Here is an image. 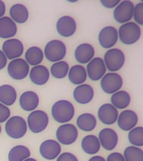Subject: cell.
<instances>
[{
  "label": "cell",
  "mask_w": 143,
  "mask_h": 161,
  "mask_svg": "<svg viewBox=\"0 0 143 161\" xmlns=\"http://www.w3.org/2000/svg\"><path fill=\"white\" fill-rule=\"evenodd\" d=\"M123 157L125 161H143V151L138 147L129 146L124 150Z\"/></svg>",
  "instance_id": "d6a6232c"
},
{
  "label": "cell",
  "mask_w": 143,
  "mask_h": 161,
  "mask_svg": "<svg viewBox=\"0 0 143 161\" xmlns=\"http://www.w3.org/2000/svg\"><path fill=\"white\" fill-rule=\"evenodd\" d=\"M28 126L24 118L20 116L10 117L5 123V132L11 138L19 139L26 134Z\"/></svg>",
  "instance_id": "3957f363"
},
{
  "label": "cell",
  "mask_w": 143,
  "mask_h": 161,
  "mask_svg": "<svg viewBox=\"0 0 143 161\" xmlns=\"http://www.w3.org/2000/svg\"><path fill=\"white\" fill-rule=\"evenodd\" d=\"M50 75L49 69L43 65L33 66L29 73L30 80L37 86H43L46 84L50 79Z\"/></svg>",
  "instance_id": "ffe728a7"
},
{
  "label": "cell",
  "mask_w": 143,
  "mask_h": 161,
  "mask_svg": "<svg viewBox=\"0 0 143 161\" xmlns=\"http://www.w3.org/2000/svg\"><path fill=\"white\" fill-rule=\"evenodd\" d=\"M133 19L135 23L138 25H143V3H138L136 5H134L133 11Z\"/></svg>",
  "instance_id": "e575fe53"
},
{
  "label": "cell",
  "mask_w": 143,
  "mask_h": 161,
  "mask_svg": "<svg viewBox=\"0 0 143 161\" xmlns=\"http://www.w3.org/2000/svg\"><path fill=\"white\" fill-rule=\"evenodd\" d=\"M61 152V146L57 141L47 139L44 141L40 147V153L43 158L48 160H53L58 158Z\"/></svg>",
  "instance_id": "9a60e30c"
},
{
  "label": "cell",
  "mask_w": 143,
  "mask_h": 161,
  "mask_svg": "<svg viewBox=\"0 0 143 161\" xmlns=\"http://www.w3.org/2000/svg\"><path fill=\"white\" fill-rule=\"evenodd\" d=\"M8 59L2 50H0V70H3L7 65Z\"/></svg>",
  "instance_id": "ab89813d"
},
{
  "label": "cell",
  "mask_w": 143,
  "mask_h": 161,
  "mask_svg": "<svg viewBox=\"0 0 143 161\" xmlns=\"http://www.w3.org/2000/svg\"><path fill=\"white\" fill-rule=\"evenodd\" d=\"M51 114L57 123L62 124L68 123L75 116V107L70 101H57L52 106Z\"/></svg>",
  "instance_id": "6da1fadb"
},
{
  "label": "cell",
  "mask_w": 143,
  "mask_h": 161,
  "mask_svg": "<svg viewBox=\"0 0 143 161\" xmlns=\"http://www.w3.org/2000/svg\"><path fill=\"white\" fill-rule=\"evenodd\" d=\"M110 103L116 109H125L130 105V96L125 91H118L112 94L110 97Z\"/></svg>",
  "instance_id": "f1b7e54d"
},
{
  "label": "cell",
  "mask_w": 143,
  "mask_h": 161,
  "mask_svg": "<svg viewBox=\"0 0 143 161\" xmlns=\"http://www.w3.org/2000/svg\"><path fill=\"white\" fill-rule=\"evenodd\" d=\"M95 55V49L88 43L78 45L75 50V58L80 64H88Z\"/></svg>",
  "instance_id": "7402d4cb"
},
{
  "label": "cell",
  "mask_w": 143,
  "mask_h": 161,
  "mask_svg": "<svg viewBox=\"0 0 143 161\" xmlns=\"http://www.w3.org/2000/svg\"><path fill=\"white\" fill-rule=\"evenodd\" d=\"M128 140L135 147H142L143 145V128L142 127H135L128 133Z\"/></svg>",
  "instance_id": "836d02e7"
},
{
  "label": "cell",
  "mask_w": 143,
  "mask_h": 161,
  "mask_svg": "<svg viewBox=\"0 0 143 161\" xmlns=\"http://www.w3.org/2000/svg\"><path fill=\"white\" fill-rule=\"evenodd\" d=\"M100 46L105 49H111L117 43V30L113 26H106L100 30L98 36Z\"/></svg>",
  "instance_id": "4fadbf2b"
},
{
  "label": "cell",
  "mask_w": 143,
  "mask_h": 161,
  "mask_svg": "<svg viewBox=\"0 0 143 161\" xmlns=\"http://www.w3.org/2000/svg\"><path fill=\"white\" fill-rule=\"evenodd\" d=\"M116 122L121 130L129 132L137 125L138 116L134 111L124 110L118 115Z\"/></svg>",
  "instance_id": "2e32d148"
},
{
  "label": "cell",
  "mask_w": 143,
  "mask_h": 161,
  "mask_svg": "<svg viewBox=\"0 0 143 161\" xmlns=\"http://www.w3.org/2000/svg\"><path fill=\"white\" fill-rule=\"evenodd\" d=\"M18 32L17 25L9 17L0 18V38L12 39Z\"/></svg>",
  "instance_id": "603a6c76"
},
{
  "label": "cell",
  "mask_w": 143,
  "mask_h": 161,
  "mask_svg": "<svg viewBox=\"0 0 143 161\" xmlns=\"http://www.w3.org/2000/svg\"><path fill=\"white\" fill-rule=\"evenodd\" d=\"M67 75L70 82L76 86L84 84L87 79L86 70L81 65H75L72 67H70Z\"/></svg>",
  "instance_id": "d4e9b609"
},
{
  "label": "cell",
  "mask_w": 143,
  "mask_h": 161,
  "mask_svg": "<svg viewBox=\"0 0 143 161\" xmlns=\"http://www.w3.org/2000/svg\"><path fill=\"white\" fill-rule=\"evenodd\" d=\"M122 77L116 72L105 73L100 79V86L106 94H114L122 87Z\"/></svg>",
  "instance_id": "9c48e42d"
},
{
  "label": "cell",
  "mask_w": 143,
  "mask_h": 161,
  "mask_svg": "<svg viewBox=\"0 0 143 161\" xmlns=\"http://www.w3.org/2000/svg\"><path fill=\"white\" fill-rule=\"evenodd\" d=\"M94 89L88 84L77 86L73 92V97L75 102L80 104H88L94 97Z\"/></svg>",
  "instance_id": "d6986e66"
},
{
  "label": "cell",
  "mask_w": 143,
  "mask_h": 161,
  "mask_svg": "<svg viewBox=\"0 0 143 161\" xmlns=\"http://www.w3.org/2000/svg\"><path fill=\"white\" fill-rule=\"evenodd\" d=\"M25 61L29 64V65H40L44 60V52L41 48L38 46H32L29 48L27 51L25 52Z\"/></svg>",
  "instance_id": "f546056e"
},
{
  "label": "cell",
  "mask_w": 143,
  "mask_h": 161,
  "mask_svg": "<svg viewBox=\"0 0 143 161\" xmlns=\"http://www.w3.org/2000/svg\"><path fill=\"white\" fill-rule=\"evenodd\" d=\"M100 143L95 135H86L81 140V148L87 154H95L100 149Z\"/></svg>",
  "instance_id": "83f0119b"
},
{
  "label": "cell",
  "mask_w": 143,
  "mask_h": 161,
  "mask_svg": "<svg viewBox=\"0 0 143 161\" xmlns=\"http://www.w3.org/2000/svg\"><path fill=\"white\" fill-rule=\"evenodd\" d=\"M133 11H134V4L131 1L124 0L120 1V3L115 8L113 16L117 23L125 24L130 22L133 17Z\"/></svg>",
  "instance_id": "30bf717a"
},
{
  "label": "cell",
  "mask_w": 143,
  "mask_h": 161,
  "mask_svg": "<svg viewBox=\"0 0 143 161\" xmlns=\"http://www.w3.org/2000/svg\"><path fill=\"white\" fill-rule=\"evenodd\" d=\"M10 109L8 107L0 103V123L6 122L10 118Z\"/></svg>",
  "instance_id": "d590c367"
},
{
  "label": "cell",
  "mask_w": 143,
  "mask_h": 161,
  "mask_svg": "<svg viewBox=\"0 0 143 161\" xmlns=\"http://www.w3.org/2000/svg\"><path fill=\"white\" fill-rule=\"evenodd\" d=\"M24 161H37V160H36V159H35V158H26V159H25V160H24Z\"/></svg>",
  "instance_id": "7bdbcfd3"
},
{
  "label": "cell",
  "mask_w": 143,
  "mask_h": 161,
  "mask_svg": "<svg viewBox=\"0 0 143 161\" xmlns=\"http://www.w3.org/2000/svg\"><path fill=\"white\" fill-rule=\"evenodd\" d=\"M57 161H79L78 158L73 153L65 152L58 156Z\"/></svg>",
  "instance_id": "8d00e7d4"
},
{
  "label": "cell",
  "mask_w": 143,
  "mask_h": 161,
  "mask_svg": "<svg viewBox=\"0 0 143 161\" xmlns=\"http://www.w3.org/2000/svg\"><path fill=\"white\" fill-rule=\"evenodd\" d=\"M76 124L80 130L84 132H90L95 128L97 121L95 116L91 113H82L77 118Z\"/></svg>",
  "instance_id": "4316f807"
},
{
  "label": "cell",
  "mask_w": 143,
  "mask_h": 161,
  "mask_svg": "<svg viewBox=\"0 0 143 161\" xmlns=\"http://www.w3.org/2000/svg\"><path fill=\"white\" fill-rule=\"evenodd\" d=\"M29 65L22 58L12 60L8 65V73L13 80H24L29 75Z\"/></svg>",
  "instance_id": "52a82bcc"
},
{
  "label": "cell",
  "mask_w": 143,
  "mask_h": 161,
  "mask_svg": "<svg viewBox=\"0 0 143 161\" xmlns=\"http://www.w3.org/2000/svg\"><path fill=\"white\" fill-rule=\"evenodd\" d=\"M77 25L75 20L69 15H65L59 19L56 23V30L59 35L68 38L72 36L76 31Z\"/></svg>",
  "instance_id": "5bb4252c"
},
{
  "label": "cell",
  "mask_w": 143,
  "mask_h": 161,
  "mask_svg": "<svg viewBox=\"0 0 143 161\" xmlns=\"http://www.w3.org/2000/svg\"><path fill=\"white\" fill-rule=\"evenodd\" d=\"M120 0H100V3L106 8H115L120 3Z\"/></svg>",
  "instance_id": "74e56055"
},
{
  "label": "cell",
  "mask_w": 143,
  "mask_h": 161,
  "mask_svg": "<svg viewBox=\"0 0 143 161\" xmlns=\"http://www.w3.org/2000/svg\"><path fill=\"white\" fill-rule=\"evenodd\" d=\"M69 70H70L69 64L65 60H60L54 63L51 65L50 73L56 79H63L68 75Z\"/></svg>",
  "instance_id": "1f68e13d"
},
{
  "label": "cell",
  "mask_w": 143,
  "mask_h": 161,
  "mask_svg": "<svg viewBox=\"0 0 143 161\" xmlns=\"http://www.w3.org/2000/svg\"><path fill=\"white\" fill-rule=\"evenodd\" d=\"M77 128L71 123H65L60 125L56 130V138L59 143L64 145H70L77 140Z\"/></svg>",
  "instance_id": "ba28073f"
},
{
  "label": "cell",
  "mask_w": 143,
  "mask_h": 161,
  "mask_svg": "<svg viewBox=\"0 0 143 161\" xmlns=\"http://www.w3.org/2000/svg\"><path fill=\"white\" fill-rule=\"evenodd\" d=\"M17 100V92L13 86L8 84L0 86V103L3 105L12 106Z\"/></svg>",
  "instance_id": "484cf974"
},
{
  "label": "cell",
  "mask_w": 143,
  "mask_h": 161,
  "mask_svg": "<svg viewBox=\"0 0 143 161\" xmlns=\"http://www.w3.org/2000/svg\"><path fill=\"white\" fill-rule=\"evenodd\" d=\"M40 104V97L37 93L32 91H27L21 94L19 97L20 108L26 112H33Z\"/></svg>",
  "instance_id": "44dd1931"
},
{
  "label": "cell",
  "mask_w": 143,
  "mask_h": 161,
  "mask_svg": "<svg viewBox=\"0 0 143 161\" xmlns=\"http://www.w3.org/2000/svg\"><path fill=\"white\" fill-rule=\"evenodd\" d=\"M6 11V7H5V3L3 1L0 0V18L3 17V15Z\"/></svg>",
  "instance_id": "60d3db41"
},
{
  "label": "cell",
  "mask_w": 143,
  "mask_h": 161,
  "mask_svg": "<svg viewBox=\"0 0 143 161\" xmlns=\"http://www.w3.org/2000/svg\"><path fill=\"white\" fill-rule=\"evenodd\" d=\"M87 76L93 81L100 80L106 71L105 63L102 58L95 57L87 64L85 68Z\"/></svg>",
  "instance_id": "7c38bea8"
},
{
  "label": "cell",
  "mask_w": 143,
  "mask_h": 161,
  "mask_svg": "<svg viewBox=\"0 0 143 161\" xmlns=\"http://www.w3.org/2000/svg\"><path fill=\"white\" fill-rule=\"evenodd\" d=\"M27 126L34 133H40L46 129L49 124V116L43 110H34L27 118Z\"/></svg>",
  "instance_id": "8992f818"
},
{
  "label": "cell",
  "mask_w": 143,
  "mask_h": 161,
  "mask_svg": "<svg viewBox=\"0 0 143 161\" xmlns=\"http://www.w3.org/2000/svg\"><path fill=\"white\" fill-rule=\"evenodd\" d=\"M98 139L100 141V146H102L105 150H113L118 143L117 133L114 129L110 128L100 130Z\"/></svg>",
  "instance_id": "ac0fdd59"
},
{
  "label": "cell",
  "mask_w": 143,
  "mask_h": 161,
  "mask_svg": "<svg viewBox=\"0 0 143 161\" xmlns=\"http://www.w3.org/2000/svg\"><path fill=\"white\" fill-rule=\"evenodd\" d=\"M99 120L105 125H111L117 121L118 110L110 103H105L99 108L98 110Z\"/></svg>",
  "instance_id": "e0dca14e"
},
{
  "label": "cell",
  "mask_w": 143,
  "mask_h": 161,
  "mask_svg": "<svg viewBox=\"0 0 143 161\" xmlns=\"http://www.w3.org/2000/svg\"><path fill=\"white\" fill-rule=\"evenodd\" d=\"M103 60L106 70L110 72H115L121 69L125 64V54L120 49L111 48L105 52Z\"/></svg>",
  "instance_id": "277c9868"
},
{
  "label": "cell",
  "mask_w": 143,
  "mask_h": 161,
  "mask_svg": "<svg viewBox=\"0 0 143 161\" xmlns=\"http://www.w3.org/2000/svg\"><path fill=\"white\" fill-rule=\"evenodd\" d=\"M2 51L8 60L18 59L24 53V45L18 39H8L3 44Z\"/></svg>",
  "instance_id": "8fae6325"
},
{
  "label": "cell",
  "mask_w": 143,
  "mask_h": 161,
  "mask_svg": "<svg viewBox=\"0 0 143 161\" xmlns=\"http://www.w3.org/2000/svg\"><path fill=\"white\" fill-rule=\"evenodd\" d=\"M88 161H106L104 158V157H102V156H100V155H95L93 156V157H91V158L89 159Z\"/></svg>",
  "instance_id": "b9f144b4"
},
{
  "label": "cell",
  "mask_w": 143,
  "mask_h": 161,
  "mask_svg": "<svg viewBox=\"0 0 143 161\" xmlns=\"http://www.w3.org/2000/svg\"><path fill=\"white\" fill-rule=\"evenodd\" d=\"M10 19L16 24H24L29 19V10L22 3H15L9 9Z\"/></svg>",
  "instance_id": "cb8c5ba5"
},
{
  "label": "cell",
  "mask_w": 143,
  "mask_h": 161,
  "mask_svg": "<svg viewBox=\"0 0 143 161\" xmlns=\"http://www.w3.org/2000/svg\"><path fill=\"white\" fill-rule=\"evenodd\" d=\"M1 132H2V128H1V126H0V133H1Z\"/></svg>",
  "instance_id": "ee69618b"
},
{
  "label": "cell",
  "mask_w": 143,
  "mask_h": 161,
  "mask_svg": "<svg viewBox=\"0 0 143 161\" xmlns=\"http://www.w3.org/2000/svg\"><path fill=\"white\" fill-rule=\"evenodd\" d=\"M118 39L124 45H133L139 40L141 35L140 26L135 22L123 24L118 30Z\"/></svg>",
  "instance_id": "7a4b0ae2"
},
{
  "label": "cell",
  "mask_w": 143,
  "mask_h": 161,
  "mask_svg": "<svg viewBox=\"0 0 143 161\" xmlns=\"http://www.w3.org/2000/svg\"><path fill=\"white\" fill-rule=\"evenodd\" d=\"M106 161H125V159L123 154L118 152H114L108 155Z\"/></svg>",
  "instance_id": "f35d334b"
},
{
  "label": "cell",
  "mask_w": 143,
  "mask_h": 161,
  "mask_svg": "<svg viewBox=\"0 0 143 161\" xmlns=\"http://www.w3.org/2000/svg\"><path fill=\"white\" fill-rule=\"evenodd\" d=\"M66 55V46L61 40H53L46 44L44 55L50 62H58L62 60Z\"/></svg>",
  "instance_id": "5b68a950"
},
{
  "label": "cell",
  "mask_w": 143,
  "mask_h": 161,
  "mask_svg": "<svg viewBox=\"0 0 143 161\" xmlns=\"http://www.w3.org/2000/svg\"><path fill=\"white\" fill-rule=\"evenodd\" d=\"M29 149L24 145H16L10 149L8 153V161H24L29 158Z\"/></svg>",
  "instance_id": "4dcf8cb0"
}]
</instances>
